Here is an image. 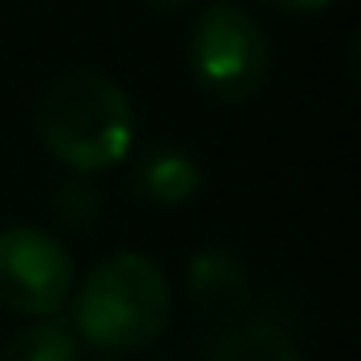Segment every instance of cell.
<instances>
[{
	"label": "cell",
	"instance_id": "obj_1",
	"mask_svg": "<svg viewBox=\"0 0 361 361\" xmlns=\"http://www.w3.org/2000/svg\"><path fill=\"white\" fill-rule=\"evenodd\" d=\"M35 132L43 149L73 174H98L132 153L136 119L123 85L98 68H68L43 90Z\"/></svg>",
	"mask_w": 361,
	"mask_h": 361
},
{
	"label": "cell",
	"instance_id": "obj_2",
	"mask_svg": "<svg viewBox=\"0 0 361 361\" xmlns=\"http://www.w3.org/2000/svg\"><path fill=\"white\" fill-rule=\"evenodd\" d=\"M73 331L98 353H140L170 323V281L145 251H115L90 268L73 298Z\"/></svg>",
	"mask_w": 361,
	"mask_h": 361
},
{
	"label": "cell",
	"instance_id": "obj_3",
	"mask_svg": "<svg viewBox=\"0 0 361 361\" xmlns=\"http://www.w3.org/2000/svg\"><path fill=\"white\" fill-rule=\"evenodd\" d=\"M188 68L217 102H247L268 85L272 43L268 30L238 0H209L188 35Z\"/></svg>",
	"mask_w": 361,
	"mask_h": 361
},
{
	"label": "cell",
	"instance_id": "obj_4",
	"mask_svg": "<svg viewBox=\"0 0 361 361\" xmlns=\"http://www.w3.org/2000/svg\"><path fill=\"white\" fill-rule=\"evenodd\" d=\"M73 293V255L68 247L35 226L0 230V310L51 319Z\"/></svg>",
	"mask_w": 361,
	"mask_h": 361
},
{
	"label": "cell",
	"instance_id": "obj_5",
	"mask_svg": "<svg viewBox=\"0 0 361 361\" xmlns=\"http://www.w3.org/2000/svg\"><path fill=\"white\" fill-rule=\"evenodd\" d=\"M183 285H188V298L192 306L209 319V323H238L243 310L251 306V272L247 264L226 251V247H204L188 259V272H183Z\"/></svg>",
	"mask_w": 361,
	"mask_h": 361
},
{
	"label": "cell",
	"instance_id": "obj_6",
	"mask_svg": "<svg viewBox=\"0 0 361 361\" xmlns=\"http://www.w3.org/2000/svg\"><path fill=\"white\" fill-rule=\"evenodd\" d=\"M132 196L157 204V209H178L200 192V161L178 149V145H149L128 174Z\"/></svg>",
	"mask_w": 361,
	"mask_h": 361
},
{
	"label": "cell",
	"instance_id": "obj_7",
	"mask_svg": "<svg viewBox=\"0 0 361 361\" xmlns=\"http://www.w3.org/2000/svg\"><path fill=\"white\" fill-rule=\"evenodd\" d=\"M213 361H302V353L285 327L264 319H238L217 336Z\"/></svg>",
	"mask_w": 361,
	"mask_h": 361
},
{
	"label": "cell",
	"instance_id": "obj_8",
	"mask_svg": "<svg viewBox=\"0 0 361 361\" xmlns=\"http://www.w3.org/2000/svg\"><path fill=\"white\" fill-rule=\"evenodd\" d=\"M0 361H81V336L51 314L18 327L0 344Z\"/></svg>",
	"mask_w": 361,
	"mask_h": 361
},
{
	"label": "cell",
	"instance_id": "obj_9",
	"mask_svg": "<svg viewBox=\"0 0 361 361\" xmlns=\"http://www.w3.org/2000/svg\"><path fill=\"white\" fill-rule=\"evenodd\" d=\"M47 209H51L56 226L85 234V230H94V226L102 221V213H106V196H102V188L94 183V174H73V178H64V183L51 192Z\"/></svg>",
	"mask_w": 361,
	"mask_h": 361
},
{
	"label": "cell",
	"instance_id": "obj_10",
	"mask_svg": "<svg viewBox=\"0 0 361 361\" xmlns=\"http://www.w3.org/2000/svg\"><path fill=\"white\" fill-rule=\"evenodd\" d=\"M259 5L272 9V13H285V18H310V13L331 9L336 0H259Z\"/></svg>",
	"mask_w": 361,
	"mask_h": 361
},
{
	"label": "cell",
	"instance_id": "obj_11",
	"mask_svg": "<svg viewBox=\"0 0 361 361\" xmlns=\"http://www.w3.org/2000/svg\"><path fill=\"white\" fill-rule=\"evenodd\" d=\"M145 5L153 13H183V9H192V0H145Z\"/></svg>",
	"mask_w": 361,
	"mask_h": 361
},
{
	"label": "cell",
	"instance_id": "obj_12",
	"mask_svg": "<svg viewBox=\"0 0 361 361\" xmlns=\"http://www.w3.org/2000/svg\"><path fill=\"white\" fill-rule=\"evenodd\" d=\"M90 361H123L119 353H98V357H90Z\"/></svg>",
	"mask_w": 361,
	"mask_h": 361
}]
</instances>
